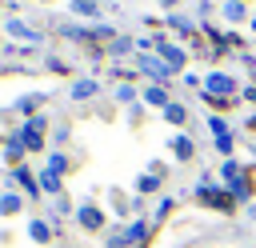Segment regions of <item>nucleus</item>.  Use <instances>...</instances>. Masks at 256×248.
Segmentation results:
<instances>
[{"label": "nucleus", "instance_id": "f257e3e1", "mask_svg": "<svg viewBox=\"0 0 256 248\" xmlns=\"http://www.w3.org/2000/svg\"><path fill=\"white\" fill-rule=\"evenodd\" d=\"M232 92H236V80L228 72H208L204 76V92H200L204 100H220L224 104V100H232Z\"/></svg>", "mask_w": 256, "mask_h": 248}, {"label": "nucleus", "instance_id": "f03ea898", "mask_svg": "<svg viewBox=\"0 0 256 248\" xmlns=\"http://www.w3.org/2000/svg\"><path fill=\"white\" fill-rule=\"evenodd\" d=\"M160 56L168 60V68H184V52L172 48V44H160Z\"/></svg>", "mask_w": 256, "mask_h": 248}, {"label": "nucleus", "instance_id": "7ed1b4c3", "mask_svg": "<svg viewBox=\"0 0 256 248\" xmlns=\"http://www.w3.org/2000/svg\"><path fill=\"white\" fill-rule=\"evenodd\" d=\"M144 100H148V104H160V108H168V104H172V100H168V92H164L160 84H152V88H144Z\"/></svg>", "mask_w": 256, "mask_h": 248}, {"label": "nucleus", "instance_id": "20e7f679", "mask_svg": "<svg viewBox=\"0 0 256 248\" xmlns=\"http://www.w3.org/2000/svg\"><path fill=\"white\" fill-rule=\"evenodd\" d=\"M172 152H176V160H192V140L188 136H172Z\"/></svg>", "mask_w": 256, "mask_h": 248}, {"label": "nucleus", "instance_id": "39448f33", "mask_svg": "<svg viewBox=\"0 0 256 248\" xmlns=\"http://www.w3.org/2000/svg\"><path fill=\"white\" fill-rule=\"evenodd\" d=\"M80 224H84V228H100V212H96L92 204H84V208H80Z\"/></svg>", "mask_w": 256, "mask_h": 248}, {"label": "nucleus", "instance_id": "423d86ee", "mask_svg": "<svg viewBox=\"0 0 256 248\" xmlns=\"http://www.w3.org/2000/svg\"><path fill=\"white\" fill-rule=\"evenodd\" d=\"M92 92H96V84H92V80H80V84L72 88V96H76V100H88Z\"/></svg>", "mask_w": 256, "mask_h": 248}, {"label": "nucleus", "instance_id": "0eeeda50", "mask_svg": "<svg viewBox=\"0 0 256 248\" xmlns=\"http://www.w3.org/2000/svg\"><path fill=\"white\" fill-rule=\"evenodd\" d=\"M164 116H168L172 124H184V120H188V112H184L180 104H168V108H164Z\"/></svg>", "mask_w": 256, "mask_h": 248}, {"label": "nucleus", "instance_id": "6e6552de", "mask_svg": "<svg viewBox=\"0 0 256 248\" xmlns=\"http://www.w3.org/2000/svg\"><path fill=\"white\" fill-rule=\"evenodd\" d=\"M224 16H228V20H240V16H244V4H240V0H228V4H224Z\"/></svg>", "mask_w": 256, "mask_h": 248}, {"label": "nucleus", "instance_id": "1a4fd4ad", "mask_svg": "<svg viewBox=\"0 0 256 248\" xmlns=\"http://www.w3.org/2000/svg\"><path fill=\"white\" fill-rule=\"evenodd\" d=\"M168 24H172L176 32H192V20H188V16H168Z\"/></svg>", "mask_w": 256, "mask_h": 248}, {"label": "nucleus", "instance_id": "9d476101", "mask_svg": "<svg viewBox=\"0 0 256 248\" xmlns=\"http://www.w3.org/2000/svg\"><path fill=\"white\" fill-rule=\"evenodd\" d=\"M208 128L216 132V140H224V136H228V124H224L220 116H212V120H208Z\"/></svg>", "mask_w": 256, "mask_h": 248}, {"label": "nucleus", "instance_id": "9b49d317", "mask_svg": "<svg viewBox=\"0 0 256 248\" xmlns=\"http://www.w3.org/2000/svg\"><path fill=\"white\" fill-rule=\"evenodd\" d=\"M140 68H148V72H152V76H168V68H160V64H156V60H148V56H144V60H140Z\"/></svg>", "mask_w": 256, "mask_h": 248}, {"label": "nucleus", "instance_id": "f8f14e48", "mask_svg": "<svg viewBox=\"0 0 256 248\" xmlns=\"http://www.w3.org/2000/svg\"><path fill=\"white\" fill-rule=\"evenodd\" d=\"M156 184H160L156 176H140V184H136V188H140V192H156Z\"/></svg>", "mask_w": 256, "mask_h": 248}, {"label": "nucleus", "instance_id": "ddd939ff", "mask_svg": "<svg viewBox=\"0 0 256 248\" xmlns=\"http://www.w3.org/2000/svg\"><path fill=\"white\" fill-rule=\"evenodd\" d=\"M252 32H256V20H252Z\"/></svg>", "mask_w": 256, "mask_h": 248}, {"label": "nucleus", "instance_id": "4468645a", "mask_svg": "<svg viewBox=\"0 0 256 248\" xmlns=\"http://www.w3.org/2000/svg\"><path fill=\"white\" fill-rule=\"evenodd\" d=\"M252 128H256V116H252Z\"/></svg>", "mask_w": 256, "mask_h": 248}]
</instances>
